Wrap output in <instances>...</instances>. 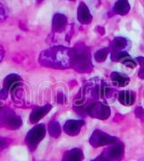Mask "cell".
I'll return each mask as SVG.
<instances>
[{
	"label": "cell",
	"mask_w": 144,
	"mask_h": 161,
	"mask_svg": "<svg viewBox=\"0 0 144 161\" xmlns=\"http://www.w3.org/2000/svg\"><path fill=\"white\" fill-rule=\"evenodd\" d=\"M40 64L55 69H66L72 66V49L55 46L43 51L40 55Z\"/></svg>",
	"instance_id": "obj_1"
},
{
	"label": "cell",
	"mask_w": 144,
	"mask_h": 161,
	"mask_svg": "<svg viewBox=\"0 0 144 161\" xmlns=\"http://www.w3.org/2000/svg\"><path fill=\"white\" fill-rule=\"evenodd\" d=\"M72 67L79 73H87L92 70V62L86 47L72 49Z\"/></svg>",
	"instance_id": "obj_2"
},
{
	"label": "cell",
	"mask_w": 144,
	"mask_h": 161,
	"mask_svg": "<svg viewBox=\"0 0 144 161\" xmlns=\"http://www.w3.org/2000/svg\"><path fill=\"white\" fill-rule=\"evenodd\" d=\"M46 134V129L43 124H38L34 126L26 135V143L28 146L33 149L39 142L44 138Z\"/></svg>",
	"instance_id": "obj_3"
},
{
	"label": "cell",
	"mask_w": 144,
	"mask_h": 161,
	"mask_svg": "<svg viewBox=\"0 0 144 161\" xmlns=\"http://www.w3.org/2000/svg\"><path fill=\"white\" fill-rule=\"evenodd\" d=\"M116 138L110 136L105 132L101 131L99 130H95L91 135L89 143L94 147H98L106 146V145H111L116 142Z\"/></svg>",
	"instance_id": "obj_4"
},
{
	"label": "cell",
	"mask_w": 144,
	"mask_h": 161,
	"mask_svg": "<svg viewBox=\"0 0 144 161\" xmlns=\"http://www.w3.org/2000/svg\"><path fill=\"white\" fill-rule=\"evenodd\" d=\"M86 111L89 116L99 119H106L111 114L110 108L105 103H94L88 106Z\"/></svg>",
	"instance_id": "obj_5"
},
{
	"label": "cell",
	"mask_w": 144,
	"mask_h": 161,
	"mask_svg": "<svg viewBox=\"0 0 144 161\" xmlns=\"http://www.w3.org/2000/svg\"><path fill=\"white\" fill-rule=\"evenodd\" d=\"M123 149L124 147L122 143H114V145H112L106 151H105L103 155L110 161H119L123 155Z\"/></svg>",
	"instance_id": "obj_6"
},
{
	"label": "cell",
	"mask_w": 144,
	"mask_h": 161,
	"mask_svg": "<svg viewBox=\"0 0 144 161\" xmlns=\"http://www.w3.org/2000/svg\"><path fill=\"white\" fill-rule=\"evenodd\" d=\"M85 122L81 119H69L64 125V131L70 136L78 135Z\"/></svg>",
	"instance_id": "obj_7"
},
{
	"label": "cell",
	"mask_w": 144,
	"mask_h": 161,
	"mask_svg": "<svg viewBox=\"0 0 144 161\" xmlns=\"http://www.w3.org/2000/svg\"><path fill=\"white\" fill-rule=\"evenodd\" d=\"M21 80V78L16 74L8 75L5 80V82H4V92L6 93L9 92H14L19 87Z\"/></svg>",
	"instance_id": "obj_8"
},
{
	"label": "cell",
	"mask_w": 144,
	"mask_h": 161,
	"mask_svg": "<svg viewBox=\"0 0 144 161\" xmlns=\"http://www.w3.org/2000/svg\"><path fill=\"white\" fill-rule=\"evenodd\" d=\"M78 20L83 25H87L92 21V15L85 3H80L78 8Z\"/></svg>",
	"instance_id": "obj_9"
},
{
	"label": "cell",
	"mask_w": 144,
	"mask_h": 161,
	"mask_svg": "<svg viewBox=\"0 0 144 161\" xmlns=\"http://www.w3.org/2000/svg\"><path fill=\"white\" fill-rule=\"evenodd\" d=\"M51 109V105L47 104L43 107H38L33 110L31 115H30V121L32 123H37L41 119H43V116H45Z\"/></svg>",
	"instance_id": "obj_10"
},
{
	"label": "cell",
	"mask_w": 144,
	"mask_h": 161,
	"mask_svg": "<svg viewBox=\"0 0 144 161\" xmlns=\"http://www.w3.org/2000/svg\"><path fill=\"white\" fill-rule=\"evenodd\" d=\"M68 19L62 14H55L52 18V29L55 32H60L64 29L67 25Z\"/></svg>",
	"instance_id": "obj_11"
},
{
	"label": "cell",
	"mask_w": 144,
	"mask_h": 161,
	"mask_svg": "<svg viewBox=\"0 0 144 161\" xmlns=\"http://www.w3.org/2000/svg\"><path fill=\"white\" fill-rule=\"evenodd\" d=\"M118 101L124 106H131L135 101V95L130 91H122L118 95Z\"/></svg>",
	"instance_id": "obj_12"
},
{
	"label": "cell",
	"mask_w": 144,
	"mask_h": 161,
	"mask_svg": "<svg viewBox=\"0 0 144 161\" xmlns=\"http://www.w3.org/2000/svg\"><path fill=\"white\" fill-rule=\"evenodd\" d=\"M130 4L128 0H117L114 7V12L120 15H125L129 13Z\"/></svg>",
	"instance_id": "obj_13"
},
{
	"label": "cell",
	"mask_w": 144,
	"mask_h": 161,
	"mask_svg": "<svg viewBox=\"0 0 144 161\" xmlns=\"http://www.w3.org/2000/svg\"><path fill=\"white\" fill-rule=\"evenodd\" d=\"M111 79H112L113 83L116 86H119V87H124L127 84H129L130 82L129 77H127L126 75L122 74V73H117V72L112 73Z\"/></svg>",
	"instance_id": "obj_14"
},
{
	"label": "cell",
	"mask_w": 144,
	"mask_h": 161,
	"mask_svg": "<svg viewBox=\"0 0 144 161\" xmlns=\"http://www.w3.org/2000/svg\"><path fill=\"white\" fill-rule=\"evenodd\" d=\"M83 152L79 148H73L66 152L63 158V161H82Z\"/></svg>",
	"instance_id": "obj_15"
},
{
	"label": "cell",
	"mask_w": 144,
	"mask_h": 161,
	"mask_svg": "<svg viewBox=\"0 0 144 161\" xmlns=\"http://www.w3.org/2000/svg\"><path fill=\"white\" fill-rule=\"evenodd\" d=\"M128 41L123 37H116L112 43V52L122 51V49L127 47Z\"/></svg>",
	"instance_id": "obj_16"
},
{
	"label": "cell",
	"mask_w": 144,
	"mask_h": 161,
	"mask_svg": "<svg viewBox=\"0 0 144 161\" xmlns=\"http://www.w3.org/2000/svg\"><path fill=\"white\" fill-rule=\"evenodd\" d=\"M6 124L10 128V129H18L22 124L21 119L19 117H16L14 115H6Z\"/></svg>",
	"instance_id": "obj_17"
},
{
	"label": "cell",
	"mask_w": 144,
	"mask_h": 161,
	"mask_svg": "<svg viewBox=\"0 0 144 161\" xmlns=\"http://www.w3.org/2000/svg\"><path fill=\"white\" fill-rule=\"evenodd\" d=\"M49 132H50V136L54 137V138H58L60 135V126L58 123L57 121H51L49 125Z\"/></svg>",
	"instance_id": "obj_18"
},
{
	"label": "cell",
	"mask_w": 144,
	"mask_h": 161,
	"mask_svg": "<svg viewBox=\"0 0 144 161\" xmlns=\"http://www.w3.org/2000/svg\"><path fill=\"white\" fill-rule=\"evenodd\" d=\"M108 53H109V49L108 48H103L99 51H97L95 53V59L99 62V63H102L104 61H105V59L107 57Z\"/></svg>",
	"instance_id": "obj_19"
},
{
	"label": "cell",
	"mask_w": 144,
	"mask_h": 161,
	"mask_svg": "<svg viewBox=\"0 0 144 161\" xmlns=\"http://www.w3.org/2000/svg\"><path fill=\"white\" fill-rule=\"evenodd\" d=\"M120 62H121L122 64H123L125 66L129 67V68H135L137 65L136 62H134V60H132V59L130 57L129 55L123 57Z\"/></svg>",
	"instance_id": "obj_20"
},
{
	"label": "cell",
	"mask_w": 144,
	"mask_h": 161,
	"mask_svg": "<svg viewBox=\"0 0 144 161\" xmlns=\"http://www.w3.org/2000/svg\"><path fill=\"white\" fill-rule=\"evenodd\" d=\"M136 60L141 64V70L139 72V77L141 79H144V58L143 57H138Z\"/></svg>",
	"instance_id": "obj_21"
},
{
	"label": "cell",
	"mask_w": 144,
	"mask_h": 161,
	"mask_svg": "<svg viewBox=\"0 0 144 161\" xmlns=\"http://www.w3.org/2000/svg\"><path fill=\"white\" fill-rule=\"evenodd\" d=\"M135 114H136V116L139 118V119H143L144 110H143V109L141 108V107H137L136 110H135Z\"/></svg>",
	"instance_id": "obj_22"
},
{
	"label": "cell",
	"mask_w": 144,
	"mask_h": 161,
	"mask_svg": "<svg viewBox=\"0 0 144 161\" xmlns=\"http://www.w3.org/2000/svg\"><path fill=\"white\" fill-rule=\"evenodd\" d=\"M5 17H6V14H5L4 8H3L2 6H0V21H1V20H3Z\"/></svg>",
	"instance_id": "obj_23"
},
{
	"label": "cell",
	"mask_w": 144,
	"mask_h": 161,
	"mask_svg": "<svg viewBox=\"0 0 144 161\" xmlns=\"http://www.w3.org/2000/svg\"><path fill=\"white\" fill-rule=\"evenodd\" d=\"M7 145V143H6V140L5 139H0V148H2V147H4Z\"/></svg>",
	"instance_id": "obj_24"
},
{
	"label": "cell",
	"mask_w": 144,
	"mask_h": 161,
	"mask_svg": "<svg viewBox=\"0 0 144 161\" xmlns=\"http://www.w3.org/2000/svg\"><path fill=\"white\" fill-rule=\"evenodd\" d=\"M3 56H4V50H3V48L0 46V62L3 60Z\"/></svg>",
	"instance_id": "obj_25"
},
{
	"label": "cell",
	"mask_w": 144,
	"mask_h": 161,
	"mask_svg": "<svg viewBox=\"0 0 144 161\" xmlns=\"http://www.w3.org/2000/svg\"><path fill=\"white\" fill-rule=\"evenodd\" d=\"M58 97H59V100H58V101H59V103H62V102H63V100H62V99H63L64 95H63V94H61V93H60V94L59 93Z\"/></svg>",
	"instance_id": "obj_26"
},
{
	"label": "cell",
	"mask_w": 144,
	"mask_h": 161,
	"mask_svg": "<svg viewBox=\"0 0 144 161\" xmlns=\"http://www.w3.org/2000/svg\"><path fill=\"white\" fill-rule=\"evenodd\" d=\"M43 0H37V3H42Z\"/></svg>",
	"instance_id": "obj_27"
},
{
	"label": "cell",
	"mask_w": 144,
	"mask_h": 161,
	"mask_svg": "<svg viewBox=\"0 0 144 161\" xmlns=\"http://www.w3.org/2000/svg\"><path fill=\"white\" fill-rule=\"evenodd\" d=\"M69 1H73V0H69Z\"/></svg>",
	"instance_id": "obj_28"
}]
</instances>
